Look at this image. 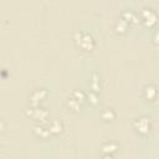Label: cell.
Returning <instances> with one entry per match:
<instances>
[{
    "instance_id": "2e32d148",
    "label": "cell",
    "mask_w": 159,
    "mask_h": 159,
    "mask_svg": "<svg viewBox=\"0 0 159 159\" xmlns=\"http://www.w3.org/2000/svg\"><path fill=\"white\" fill-rule=\"evenodd\" d=\"M87 99L89 101V103H91L92 106H96V104L98 103V96H97V92L91 91V92L87 94Z\"/></svg>"
},
{
    "instance_id": "ba28073f",
    "label": "cell",
    "mask_w": 159,
    "mask_h": 159,
    "mask_svg": "<svg viewBox=\"0 0 159 159\" xmlns=\"http://www.w3.org/2000/svg\"><path fill=\"white\" fill-rule=\"evenodd\" d=\"M122 19L125 20L128 22V25H133V26H137L140 24V17L139 15H137L134 11L132 10H124L122 11Z\"/></svg>"
},
{
    "instance_id": "277c9868",
    "label": "cell",
    "mask_w": 159,
    "mask_h": 159,
    "mask_svg": "<svg viewBox=\"0 0 159 159\" xmlns=\"http://www.w3.org/2000/svg\"><path fill=\"white\" fill-rule=\"evenodd\" d=\"M139 17H140V21L147 27H153L158 22V16H157L155 11L153 9H150V7H143L140 10Z\"/></svg>"
},
{
    "instance_id": "7c38bea8",
    "label": "cell",
    "mask_w": 159,
    "mask_h": 159,
    "mask_svg": "<svg viewBox=\"0 0 159 159\" xmlns=\"http://www.w3.org/2000/svg\"><path fill=\"white\" fill-rule=\"evenodd\" d=\"M116 112L113 108H104L102 112H101V118L103 119V122L106 123H111L116 119Z\"/></svg>"
},
{
    "instance_id": "7a4b0ae2",
    "label": "cell",
    "mask_w": 159,
    "mask_h": 159,
    "mask_svg": "<svg viewBox=\"0 0 159 159\" xmlns=\"http://www.w3.org/2000/svg\"><path fill=\"white\" fill-rule=\"evenodd\" d=\"M134 132L138 134V135H148L152 130V120L149 117H145V116H142V117H138L133 120V124H132Z\"/></svg>"
},
{
    "instance_id": "5b68a950",
    "label": "cell",
    "mask_w": 159,
    "mask_h": 159,
    "mask_svg": "<svg viewBox=\"0 0 159 159\" xmlns=\"http://www.w3.org/2000/svg\"><path fill=\"white\" fill-rule=\"evenodd\" d=\"M48 92L45 88H37L30 94V104L31 106H40L43 99H46Z\"/></svg>"
},
{
    "instance_id": "52a82bcc",
    "label": "cell",
    "mask_w": 159,
    "mask_h": 159,
    "mask_svg": "<svg viewBox=\"0 0 159 159\" xmlns=\"http://www.w3.org/2000/svg\"><path fill=\"white\" fill-rule=\"evenodd\" d=\"M119 152V144L116 142H106L102 145V154L104 157H114Z\"/></svg>"
},
{
    "instance_id": "6da1fadb",
    "label": "cell",
    "mask_w": 159,
    "mask_h": 159,
    "mask_svg": "<svg viewBox=\"0 0 159 159\" xmlns=\"http://www.w3.org/2000/svg\"><path fill=\"white\" fill-rule=\"evenodd\" d=\"M73 41L77 45V47H80L83 51H92L96 45L93 36L88 32H82V31H76L73 34Z\"/></svg>"
},
{
    "instance_id": "8fae6325",
    "label": "cell",
    "mask_w": 159,
    "mask_h": 159,
    "mask_svg": "<svg viewBox=\"0 0 159 159\" xmlns=\"http://www.w3.org/2000/svg\"><path fill=\"white\" fill-rule=\"evenodd\" d=\"M66 106L71 112H75V113H78L81 111V108H82V103L80 101H77L75 97H72V96L68 97V99L66 102Z\"/></svg>"
},
{
    "instance_id": "3957f363",
    "label": "cell",
    "mask_w": 159,
    "mask_h": 159,
    "mask_svg": "<svg viewBox=\"0 0 159 159\" xmlns=\"http://www.w3.org/2000/svg\"><path fill=\"white\" fill-rule=\"evenodd\" d=\"M27 116H30L31 118H34L35 120H37V123H45L48 122V111L41 106H31L26 109Z\"/></svg>"
},
{
    "instance_id": "e0dca14e",
    "label": "cell",
    "mask_w": 159,
    "mask_h": 159,
    "mask_svg": "<svg viewBox=\"0 0 159 159\" xmlns=\"http://www.w3.org/2000/svg\"><path fill=\"white\" fill-rule=\"evenodd\" d=\"M153 42H154L157 46H159V30L155 31V34H154V36H153Z\"/></svg>"
},
{
    "instance_id": "9a60e30c",
    "label": "cell",
    "mask_w": 159,
    "mask_h": 159,
    "mask_svg": "<svg viewBox=\"0 0 159 159\" xmlns=\"http://www.w3.org/2000/svg\"><path fill=\"white\" fill-rule=\"evenodd\" d=\"M71 96L75 97L77 101H80L82 104L87 101V94H86L83 91H81V89H73L72 93H71Z\"/></svg>"
},
{
    "instance_id": "8992f818",
    "label": "cell",
    "mask_w": 159,
    "mask_h": 159,
    "mask_svg": "<svg viewBox=\"0 0 159 159\" xmlns=\"http://www.w3.org/2000/svg\"><path fill=\"white\" fill-rule=\"evenodd\" d=\"M34 133L36 137L41 138V139H48L51 138V132H50V128H48V122H45V123H37L35 127H34Z\"/></svg>"
},
{
    "instance_id": "30bf717a",
    "label": "cell",
    "mask_w": 159,
    "mask_h": 159,
    "mask_svg": "<svg viewBox=\"0 0 159 159\" xmlns=\"http://www.w3.org/2000/svg\"><path fill=\"white\" fill-rule=\"evenodd\" d=\"M48 128H50V132H51V135L52 137L60 135L63 132V129H65L63 123L60 119H52L51 122H48Z\"/></svg>"
},
{
    "instance_id": "4fadbf2b",
    "label": "cell",
    "mask_w": 159,
    "mask_h": 159,
    "mask_svg": "<svg viewBox=\"0 0 159 159\" xmlns=\"http://www.w3.org/2000/svg\"><path fill=\"white\" fill-rule=\"evenodd\" d=\"M127 30H128V22L125 20H123L120 17L119 20L116 21V24H114V31L118 35H124L127 32Z\"/></svg>"
},
{
    "instance_id": "9c48e42d",
    "label": "cell",
    "mask_w": 159,
    "mask_h": 159,
    "mask_svg": "<svg viewBox=\"0 0 159 159\" xmlns=\"http://www.w3.org/2000/svg\"><path fill=\"white\" fill-rule=\"evenodd\" d=\"M143 97L147 101H154L158 97V88L152 83L145 84L143 87Z\"/></svg>"
},
{
    "instance_id": "5bb4252c",
    "label": "cell",
    "mask_w": 159,
    "mask_h": 159,
    "mask_svg": "<svg viewBox=\"0 0 159 159\" xmlns=\"http://www.w3.org/2000/svg\"><path fill=\"white\" fill-rule=\"evenodd\" d=\"M89 87L93 92H98L101 89V81H99V76L96 72H92L91 78H89Z\"/></svg>"
}]
</instances>
